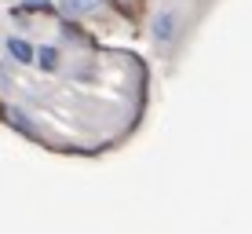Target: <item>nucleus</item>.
Listing matches in <instances>:
<instances>
[{
  "label": "nucleus",
  "mask_w": 252,
  "mask_h": 234,
  "mask_svg": "<svg viewBox=\"0 0 252 234\" xmlns=\"http://www.w3.org/2000/svg\"><path fill=\"white\" fill-rule=\"evenodd\" d=\"M176 30H179V11H168V7H164V11H158V19H154V40H158V44H168L172 37H176Z\"/></svg>",
  "instance_id": "nucleus-1"
},
{
  "label": "nucleus",
  "mask_w": 252,
  "mask_h": 234,
  "mask_svg": "<svg viewBox=\"0 0 252 234\" xmlns=\"http://www.w3.org/2000/svg\"><path fill=\"white\" fill-rule=\"evenodd\" d=\"M7 51H11L15 63H26V66L37 63V48H33L30 40H22V37H11V40H7Z\"/></svg>",
  "instance_id": "nucleus-2"
},
{
  "label": "nucleus",
  "mask_w": 252,
  "mask_h": 234,
  "mask_svg": "<svg viewBox=\"0 0 252 234\" xmlns=\"http://www.w3.org/2000/svg\"><path fill=\"white\" fill-rule=\"evenodd\" d=\"M99 7H102V0H63V11H69V15H92Z\"/></svg>",
  "instance_id": "nucleus-3"
},
{
  "label": "nucleus",
  "mask_w": 252,
  "mask_h": 234,
  "mask_svg": "<svg viewBox=\"0 0 252 234\" xmlns=\"http://www.w3.org/2000/svg\"><path fill=\"white\" fill-rule=\"evenodd\" d=\"M59 63H63V55H59V48H40V51H37V66H40V70L55 73V70H59Z\"/></svg>",
  "instance_id": "nucleus-4"
},
{
  "label": "nucleus",
  "mask_w": 252,
  "mask_h": 234,
  "mask_svg": "<svg viewBox=\"0 0 252 234\" xmlns=\"http://www.w3.org/2000/svg\"><path fill=\"white\" fill-rule=\"evenodd\" d=\"M22 7H30V11H48V0H22Z\"/></svg>",
  "instance_id": "nucleus-5"
}]
</instances>
